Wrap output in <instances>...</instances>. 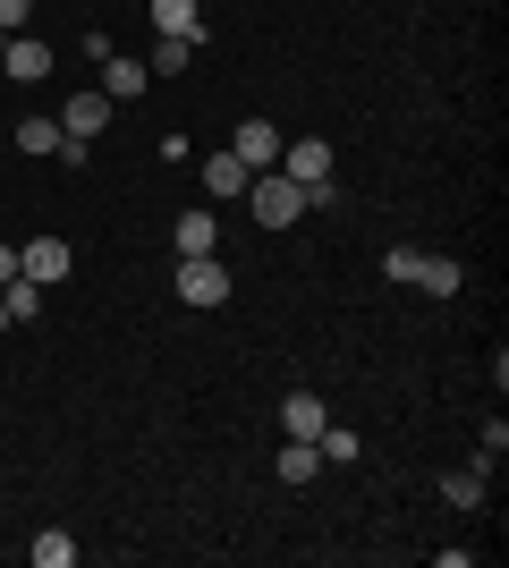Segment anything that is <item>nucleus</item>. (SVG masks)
<instances>
[{"label":"nucleus","instance_id":"1","mask_svg":"<svg viewBox=\"0 0 509 568\" xmlns=\"http://www.w3.org/2000/svg\"><path fill=\"white\" fill-rule=\"evenodd\" d=\"M246 204H255V221H264V230L306 221V187H297L289 170H255V179H246Z\"/></svg>","mask_w":509,"mask_h":568},{"label":"nucleus","instance_id":"2","mask_svg":"<svg viewBox=\"0 0 509 568\" xmlns=\"http://www.w3.org/2000/svg\"><path fill=\"white\" fill-rule=\"evenodd\" d=\"M179 297H187V306H230V263L221 255H179Z\"/></svg>","mask_w":509,"mask_h":568},{"label":"nucleus","instance_id":"3","mask_svg":"<svg viewBox=\"0 0 509 568\" xmlns=\"http://www.w3.org/2000/svg\"><path fill=\"white\" fill-rule=\"evenodd\" d=\"M69 237H26V246H18V272H26V281H34V288H60V281H69Z\"/></svg>","mask_w":509,"mask_h":568},{"label":"nucleus","instance_id":"4","mask_svg":"<svg viewBox=\"0 0 509 568\" xmlns=\"http://www.w3.org/2000/svg\"><path fill=\"white\" fill-rule=\"evenodd\" d=\"M272 170H289L297 187H323V179H332V144L323 136H281V162Z\"/></svg>","mask_w":509,"mask_h":568},{"label":"nucleus","instance_id":"5","mask_svg":"<svg viewBox=\"0 0 509 568\" xmlns=\"http://www.w3.org/2000/svg\"><path fill=\"white\" fill-rule=\"evenodd\" d=\"M111 111H120V102L102 94V85H85V94L60 102V136H102V128H111Z\"/></svg>","mask_w":509,"mask_h":568},{"label":"nucleus","instance_id":"6","mask_svg":"<svg viewBox=\"0 0 509 568\" xmlns=\"http://www.w3.org/2000/svg\"><path fill=\"white\" fill-rule=\"evenodd\" d=\"M230 153H238L246 170H272L281 162V128H272V119H238V128H230Z\"/></svg>","mask_w":509,"mask_h":568},{"label":"nucleus","instance_id":"7","mask_svg":"<svg viewBox=\"0 0 509 568\" xmlns=\"http://www.w3.org/2000/svg\"><path fill=\"white\" fill-rule=\"evenodd\" d=\"M0 69L18 77V85H43V77H51V43H34V34H9V51H0Z\"/></svg>","mask_w":509,"mask_h":568},{"label":"nucleus","instance_id":"8","mask_svg":"<svg viewBox=\"0 0 509 568\" xmlns=\"http://www.w3.org/2000/svg\"><path fill=\"white\" fill-rule=\"evenodd\" d=\"M145 85H153L145 60H128V51H111V60H102V94H111V102H136Z\"/></svg>","mask_w":509,"mask_h":568},{"label":"nucleus","instance_id":"9","mask_svg":"<svg viewBox=\"0 0 509 568\" xmlns=\"http://www.w3.org/2000/svg\"><path fill=\"white\" fill-rule=\"evenodd\" d=\"M281 425H289V442H315V433L332 425V407H323L315 390H289V399H281Z\"/></svg>","mask_w":509,"mask_h":568},{"label":"nucleus","instance_id":"10","mask_svg":"<svg viewBox=\"0 0 509 568\" xmlns=\"http://www.w3.org/2000/svg\"><path fill=\"white\" fill-rule=\"evenodd\" d=\"M170 246H179V255H221V221L204 213V204H195V213H179V230H170Z\"/></svg>","mask_w":509,"mask_h":568},{"label":"nucleus","instance_id":"11","mask_svg":"<svg viewBox=\"0 0 509 568\" xmlns=\"http://www.w3.org/2000/svg\"><path fill=\"white\" fill-rule=\"evenodd\" d=\"M246 179H255V170H246L238 153H230V144H221L213 162H204V187H213V195H246Z\"/></svg>","mask_w":509,"mask_h":568},{"label":"nucleus","instance_id":"12","mask_svg":"<svg viewBox=\"0 0 509 568\" xmlns=\"http://www.w3.org/2000/svg\"><path fill=\"white\" fill-rule=\"evenodd\" d=\"M459 281H467V272L450 255H425V263H416V288H425V297H459Z\"/></svg>","mask_w":509,"mask_h":568},{"label":"nucleus","instance_id":"13","mask_svg":"<svg viewBox=\"0 0 509 568\" xmlns=\"http://www.w3.org/2000/svg\"><path fill=\"white\" fill-rule=\"evenodd\" d=\"M153 9V26H162V34H195V43H204V18H195V0H145Z\"/></svg>","mask_w":509,"mask_h":568},{"label":"nucleus","instance_id":"14","mask_svg":"<svg viewBox=\"0 0 509 568\" xmlns=\"http://www.w3.org/2000/svg\"><path fill=\"white\" fill-rule=\"evenodd\" d=\"M195 51H204V43H195V34H162L145 69H153V77H179V69H187V60H195Z\"/></svg>","mask_w":509,"mask_h":568},{"label":"nucleus","instance_id":"15","mask_svg":"<svg viewBox=\"0 0 509 568\" xmlns=\"http://www.w3.org/2000/svg\"><path fill=\"white\" fill-rule=\"evenodd\" d=\"M0 306H9V332H18V323H34V314H43V288H34V281L18 272V281L0 288Z\"/></svg>","mask_w":509,"mask_h":568},{"label":"nucleus","instance_id":"16","mask_svg":"<svg viewBox=\"0 0 509 568\" xmlns=\"http://www.w3.org/2000/svg\"><path fill=\"white\" fill-rule=\"evenodd\" d=\"M441 500H450V509H485V467H459V475H441Z\"/></svg>","mask_w":509,"mask_h":568},{"label":"nucleus","instance_id":"17","mask_svg":"<svg viewBox=\"0 0 509 568\" xmlns=\"http://www.w3.org/2000/svg\"><path fill=\"white\" fill-rule=\"evenodd\" d=\"M323 475V450L315 442H289V450H281V484H315Z\"/></svg>","mask_w":509,"mask_h":568},{"label":"nucleus","instance_id":"18","mask_svg":"<svg viewBox=\"0 0 509 568\" xmlns=\"http://www.w3.org/2000/svg\"><path fill=\"white\" fill-rule=\"evenodd\" d=\"M69 560H77V535L43 526V535H34V568H69Z\"/></svg>","mask_w":509,"mask_h":568},{"label":"nucleus","instance_id":"19","mask_svg":"<svg viewBox=\"0 0 509 568\" xmlns=\"http://www.w3.org/2000/svg\"><path fill=\"white\" fill-rule=\"evenodd\" d=\"M315 450H323V467H348V458H357V433H348V425H323Z\"/></svg>","mask_w":509,"mask_h":568},{"label":"nucleus","instance_id":"20","mask_svg":"<svg viewBox=\"0 0 509 568\" xmlns=\"http://www.w3.org/2000/svg\"><path fill=\"white\" fill-rule=\"evenodd\" d=\"M60 144V119H18V153H51Z\"/></svg>","mask_w":509,"mask_h":568},{"label":"nucleus","instance_id":"21","mask_svg":"<svg viewBox=\"0 0 509 568\" xmlns=\"http://www.w3.org/2000/svg\"><path fill=\"white\" fill-rule=\"evenodd\" d=\"M416 263H425V255H416V246H390V255H383V281L416 288Z\"/></svg>","mask_w":509,"mask_h":568},{"label":"nucleus","instance_id":"22","mask_svg":"<svg viewBox=\"0 0 509 568\" xmlns=\"http://www.w3.org/2000/svg\"><path fill=\"white\" fill-rule=\"evenodd\" d=\"M85 153H94V136H60V144H51V162H60V170H85Z\"/></svg>","mask_w":509,"mask_h":568},{"label":"nucleus","instance_id":"23","mask_svg":"<svg viewBox=\"0 0 509 568\" xmlns=\"http://www.w3.org/2000/svg\"><path fill=\"white\" fill-rule=\"evenodd\" d=\"M26 18H34V0H0V34H26Z\"/></svg>","mask_w":509,"mask_h":568},{"label":"nucleus","instance_id":"24","mask_svg":"<svg viewBox=\"0 0 509 568\" xmlns=\"http://www.w3.org/2000/svg\"><path fill=\"white\" fill-rule=\"evenodd\" d=\"M18 281V246H9V237H0V288Z\"/></svg>","mask_w":509,"mask_h":568},{"label":"nucleus","instance_id":"25","mask_svg":"<svg viewBox=\"0 0 509 568\" xmlns=\"http://www.w3.org/2000/svg\"><path fill=\"white\" fill-rule=\"evenodd\" d=\"M0 339H9V306H0Z\"/></svg>","mask_w":509,"mask_h":568},{"label":"nucleus","instance_id":"26","mask_svg":"<svg viewBox=\"0 0 509 568\" xmlns=\"http://www.w3.org/2000/svg\"><path fill=\"white\" fill-rule=\"evenodd\" d=\"M0 51H9V34H0Z\"/></svg>","mask_w":509,"mask_h":568}]
</instances>
